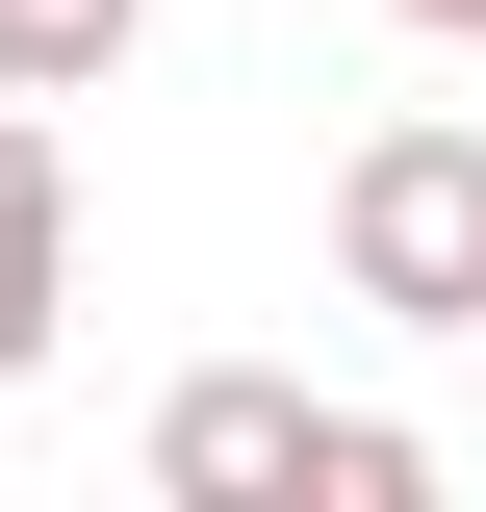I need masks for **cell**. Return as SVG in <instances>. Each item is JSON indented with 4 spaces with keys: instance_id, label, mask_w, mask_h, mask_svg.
Returning <instances> with one entry per match:
<instances>
[{
    "instance_id": "6da1fadb",
    "label": "cell",
    "mask_w": 486,
    "mask_h": 512,
    "mask_svg": "<svg viewBox=\"0 0 486 512\" xmlns=\"http://www.w3.org/2000/svg\"><path fill=\"white\" fill-rule=\"evenodd\" d=\"M333 282H359L384 333H486V128H359L333 154Z\"/></svg>"
},
{
    "instance_id": "7a4b0ae2",
    "label": "cell",
    "mask_w": 486,
    "mask_h": 512,
    "mask_svg": "<svg viewBox=\"0 0 486 512\" xmlns=\"http://www.w3.org/2000/svg\"><path fill=\"white\" fill-rule=\"evenodd\" d=\"M154 487H180V512H256V487H333V410H307L282 359H205L180 410H154Z\"/></svg>"
},
{
    "instance_id": "3957f363",
    "label": "cell",
    "mask_w": 486,
    "mask_h": 512,
    "mask_svg": "<svg viewBox=\"0 0 486 512\" xmlns=\"http://www.w3.org/2000/svg\"><path fill=\"white\" fill-rule=\"evenodd\" d=\"M77 333V180H52V103L0 77V384Z\"/></svg>"
},
{
    "instance_id": "277c9868",
    "label": "cell",
    "mask_w": 486,
    "mask_h": 512,
    "mask_svg": "<svg viewBox=\"0 0 486 512\" xmlns=\"http://www.w3.org/2000/svg\"><path fill=\"white\" fill-rule=\"evenodd\" d=\"M128 26H154V0H0V77L77 103V77H128Z\"/></svg>"
},
{
    "instance_id": "5b68a950",
    "label": "cell",
    "mask_w": 486,
    "mask_h": 512,
    "mask_svg": "<svg viewBox=\"0 0 486 512\" xmlns=\"http://www.w3.org/2000/svg\"><path fill=\"white\" fill-rule=\"evenodd\" d=\"M384 26H435V52H486V0H384Z\"/></svg>"
}]
</instances>
